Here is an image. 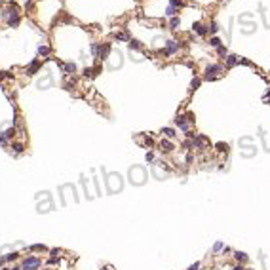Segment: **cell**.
Wrapping results in <instances>:
<instances>
[{"label": "cell", "mask_w": 270, "mask_h": 270, "mask_svg": "<svg viewBox=\"0 0 270 270\" xmlns=\"http://www.w3.org/2000/svg\"><path fill=\"white\" fill-rule=\"evenodd\" d=\"M162 133H164L165 137H170V139H173V137H175V131H173L171 128H164V129H162Z\"/></svg>", "instance_id": "cell-15"}, {"label": "cell", "mask_w": 270, "mask_h": 270, "mask_svg": "<svg viewBox=\"0 0 270 270\" xmlns=\"http://www.w3.org/2000/svg\"><path fill=\"white\" fill-rule=\"evenodd\" d=\"M198 268H200V265H198V262H194V265L190 266V268H188V270H198Z\"/></svg>", "instance_id": "cell-32"}, {"label": "cell", "mask_w": 270, "mask_h": 270, "mask_svg": "<svg viewBox=\"0 0 270 270\" xmlns=\"http://www.w3.org/2000/svg\"><path fill=\"white\" fill-rule=\"evenodd\" d=\"M217 31H219V25H217V23H211L209 25V32H217Z\"/></svg>", "instance_id": "cell-28"}, {"label": "cell", "mask_w": 270, "mask_h": 270, "mask_svg": "<svg viewBox=\"0 0 270 270\" xmlns=\"http://www.w3.org/2000/svg\"><path fill=\"white\" fill-rule=\"evenodd\" d=\"M109 67L110 69L122 67V53H120V51H112V53L109 55Z\"/></svg>", "instance_id": "cell-5"}, {"label": "cell", "mask_w": 270, "mask_h": 270, "mask_svg": "<svg viewBox=\"0 0 270 270\" xmlns=\"http://www.w3.org/2000/svg\"><path fill=\"white\" fill-rule=\"evenodd\" d=\"M179 25H181V19L175 15V17H171V21H170V27L171 29H179Z\"/></svg>", "instance_id": "cell-14"}, {"label": "cell", "mask_w": 270, "mask_h": 270, "mask_svg": "<svg viewBox=\"0 0 270 270\" xmlns=\"http://www.w3.org/2000/svg\"><path fill=\"white\" fill-rule=\"evenodd\" d=\"M181 4H183V0H171V4H170V6L177 8V6H181Z\"/></svg>", "instance_id": "cell-29"}, {"label": "cell", "mask_w": 270, "mask_h": 270, "mask_svg": "<svg viewBox=\"0 0 270 270\" xmlns=\"http://www.w3.org/2000/svg\"><path fill=\"white\" fill-rule=\"evenodd\" d=\"M93 74H95V70H93V69H87V67L84 69V76H93Z\"/></svg>", "instance_id": "cell-25"}, {"label": "cell", "mask_w": 270, "mask_h": 270, "mask_svg": "<svg viewBox=\"0 0 270 270\" xmlns=\"http://www.w3.org/2000/svg\"><path fill=\"white\" fill-rule=\"evenodd\" d=\"M238 61H240V59L236 57V55H226V67H228V69H230V67H234Z\"/></svg>", "instance_id": "cell-11"}, {"label": "cell", "mask_w": 270, "mask_h": 270, "mask_svg": "<svg viewBox=\"0 0 270 270\" xmlns=\"http://www.w3.org/2000/svg\"><path fill=\"white\" fill-rule=\"evenodd\" d=\"M209 44H211V46H213V48H219V46H221V40H219V38H217V36H213V38H211V40H209Z\"/></svg>", "instance_id": "cell-22"}, {"label": "cell", "mask_w": 270, "mask_h": 270, "mask_svg": "<svg viewBox=\"0 0 270 270\" xmlns=\"http://www.w3.org/2000/svg\"><path fill=\"white\" fill-rule=\"evenodd\" d=\"M268 103H270V101H268Z\"/></svg>", "instance_id": "cell-36"}, {"label": "cell", "mask_w": 270, "mask_h": 270, "mask_svg": "<svg viewBox=\"0 0 270 270\" xmlns=\"http://www.w3.org/2000/svg\"><path fill=\"white\" fill-rule=\"evenodd\" d=\"M190 122H194V116H192V114H187V116L179 114L177 118H175V124H177L179 128L187 129V131H188V124H190Z\"/></svg>", "instance_id": "cell-4"}, {"label": "cell", "mask_w": 270, "mask_h": 270, "mask_svg": "<svg viewBox=\"0 0 270 270\" xmlns=\"http://www.w3.org/2000/svg\"><path fill=\"white\" fill-rule=\"evenodd\" d=\"M38 266H40V259H36V257H29L23 262V270H36Z\"/></svg>", "instance_id": "cell-6"}, {"label": "cell", "mask_w": 270, "mask_h": 270, "mask_svg": "<svg viewBox=\"0 0 270 270\" xmlns=\"http://www.w3.org/2000/svg\"><path fill=\"white\" fill-rule=\"evenodd\" d=\"M192 31L196 32V34H200V36H204V34L207 32V29L204 27V25H202L200 21H198V23H194V25H192Z\"/></svg>", "instance_id": "cell-9"}, {"label": "cell", "mask_w": 270, "mask_h": 270, "mask_svg": "<svg viewBox=\"0 0 270 270\" xmlns=\"http://www.w3.org/2000/svg\"><path fill=\"white\" fill-rule=\"evenodd\" d=\"M129 50H141V44H139L137 40H129Z\"/></svg>", "instance_id": "cell-19"}, {"label": "cell", "mask_w": 270, "mask_h": 270, "mask_svg": "<svg viewBox=\"0 0 270 270\" xmlns=\"http://www.w3.org/2000/svg\"><path fill=\"white\" fill-rule=\"evenodd\" d=\"M221 249H223V242H217L215 245H213V251L217 253V251H221Z\"/></svg>", "instance_id": "cell-27"}, {"label": "cell", "mask_w": 270, "mask_h": 270, "mask_svg": "<svg viewBox=\"0 0 270 270\" xmlns=\"http://www.w3.org/2000/svg\"><path fill=\"white\" fill-rule=\"evenodd\" d=\"M109 53H110V46L109 44H103V46H99V55H97V57H101V59H109Z\"/></svg>", "instance_id": "cell-8"}, {"label": "cell", "mask_w": 270, "mask_h": 270, "mask_svg": "<svg viewBox=\"0 0 270 270\" xmlns=\"http://www.w3.org/2000/svg\"><path fill=\"white\" fill-rule=\"evenodd\" d=\"M217 150H219V152H226V150H228V145H224V143H217Z\"/></svg>", "instance_id": "cell-21"}, {"label": "cell", "mask_w": 270, "mask_h": 270, "mask_svg": "<svg viewBox=\"0 0 270 270\" xmlns=\"http://www.w3.org/2000/svg\"><path fill=\"white\" fill-rule=\"evenodd\" d=\"M179 48H181V44H179L177 40H167V42H165L164 53L165 55H171V53H175V51H179Z\"/></svg>", "instance_id": "cell-7"}, {"label": "cell", "mask_w": 270, "mask_h": 270, "mask_svg": "<svg viewBox=\"0 0 270 270\" xmlns=\"http://www.w3.org/2000/svg\"><path fill=\"white\" fill-rule=\"evenodd\" d=\"M92 53L99 55V44H92Z\"/></svg>", "instance_id": "cell-26"}, {"label": "cell", "mask_w": 270, "mask_h": 270, "mask_svg": "<svg viewBox=\"0 0 270 270\" xmlns=\"http://www.w3.org/2000/svg\"><path fill=\"white\" fill-rule=\"evenodd\" d=\"M38 69V61H32L31 65H29V69H27V72L29 74H34V70Z\"/></svg>", "instance_id": "cell-16"}, {"label": "cell", "mask_w": 270, "mask_h": 270, "mask_svg": "<svg viewBox=\"0 0 270 270\" xmlns=\"http://www.w3.org/2000/svg\"><path fill=\"white\" fill-rule=\"evenodd\" d=\"M107 187H109V192H110V194L120 192V190H122V187H124L122 177H120L118 173H110L109 179H107Z\"/></svg>", "instance_id": "cell-2"}, {"label": "cell", "mask_w": 270, "mask_h": 270, "mask_svg": "<svg viewBox=\"0 0 270 270\" xmlns=\"http://www.w3.org/2000/svg\"><path fill=\"white\" fill-rule=\"evenodd\" d=\"M234 257H236V261H238V262H247V259H249V257H247L245 253H242V251H236V253H234Z\"/></svg>", "instance_id": "cell-12"}, {"label": "cell", "mask_w": 270, "mask_h": 270, "mask_svg": "<svg viewBox=\"0 0 270 270\" xmlns=\"http://www.w3.org/2000/svg\"><path fill=\"white\" fill-rule=\"evenodd\" d=\"M129 181H131V185H143L145 183V181H147V171H145V167L133 165L131 170H129Z\"/></svg>", "instance_id": "cell-1"}, {"label": "cell", "mask_w": 270, "mask_h": 270, "mask_svg": "<svg viewBox=\"0 0 270 270\" xmlns=\"http://www.w3.org/2000/svg\"><path fill=\"white\" fill-rule=\"evenodd\" d=\"M12 270H19V268H12Z\"/></svg>", "instance_id": "cell-35"}, {"label": "cell", "mask_w": 270, "mask_h": 270, "mask_svg": "<svg viewBox=\"0 0 270 270\" xmlns=\"http://www.w3.org/2000/svg\"><path fill=\"white\" fill-rule=\"evenodd\" d=\"M103 270H112V266H105V268H103Z\"/></svg>", "instance_id": "cell-34"}, {"label": "cell", "mask_w": 270, "mask_h": 270, "mask_svg": "<svg viewBox=\"0 0 270 270\" xmlns=\"http://www.w3.org/2000/svg\"><path fill=\"white\" fill-rule=\"evenodd\" d=\"M160 148H162L164 152H171V150H173V143H171V141H167V139H165V141L162 139V143H160Z\"/></svg>", "instance_id": "cell-10"}, {"label": "cell", "mask_w": 270, "mask_h": 270, "mask_svg": "<svg viewBox=\"0 0 270 270\" xmlns=\"http://www.w3.org/2000/svg\"><path fill=\"white\" fill-rule=\"evenodd\" d=\"M198 86H200V78H194L192 82H190V92H194Z\"/></svg>", "instance_id": "cell-20"}, {"label": "cell", "mask_w": 270, "mask_h": 270, "mask_svg": "<svg viewBox=\"0 0 270 270\" xmlns=\"http://www.w3.org/2000/svg\"><path fill=\"white\" fill-rule=\"evenodd\" d=\"M232 270H245V268H243V266H240V265H238V266H234Z\"/></svg>", "instance_id": "cell-33"}, {"label": "cell", "mask_w": 270, "mask_h": 270, "mask_svg": "<svg viewBox=\"0 0 270 270\" xmlns=\"http://www.w3.org/2000/svg\"><path fill=\"white\" fill-rule=\"evenodd\" d=\"M38 53H40V55H48V53H50V48H48V46H40V48H38Z\"/></svg>", "instance_id": "cell-23"}, {"label": "cell", "mask_w": 270, "mask_h": 270, "mask_svg": "<svg viewBox=\"0 0 270 270\" xmlns=\"http://www.w3.org/2000/svg\"><path fill=\"white\" fill-rule=\"evenodd\" d=\"M14 150L17 152V154L19 152H23V145H14Z\"/></svg>", "instance_id": "cell-30"}, {"label": "cell", "mask_w": 270, "mask_h": 270, "mask_svg": "<svg viewBox=\"0 0 270 270\" xmlns=\"http://www.w3.org/2000/svg\"><path fill=\"white\" fill-rule=\"evenodd\" d=\"M63 67H65V72H67V74L76 72V65H74V63H65Z\"/></svg>", "instance_id": "cell-13"}, {"label": "cell", "mask_w": 270, "mask_h": 270, "mask_svg": "<svg viewBox=\"0 0 270 270\" xmlns=\"http://www.w3.org/2000/svg\"><path fill=\"white\" fill-rule=\"evenodd\" d=\"M152 158H154V154H152V152H147V160L152 162Z\"/></svg>", "instance_id": "cell-31"}, {"label": "cell", "mask_w": 270, "mask_h": 270, "mask_svg": "<svg viewBox=\"0 0 270 270\" xmlns=\"http://www.w3.org/2000/svg\"><path fill=\"white\" fill-rule=\"evenodd\" d=\"M175 14H177V8H173V6H167V10H165V15L175 17Z\"/></svg>", "instance_id": "cell-18"}, {"label": "cell", "mask_w": 270, "mask_h": 270, "mask_svg": "<svg viewBox=\"0 0 270 270\" xmlns=\"http://www.w3.org/2000/svg\"><path fill=\"white\" fill-rule=\"evenodd\" d=\"M221 72H223V67H221V65H207L204 78H206V80H217V78L221 76Z\"/></svg>", "instance_id": "cell-3"}, {"label": "cell", "mask_w": 270, "mask_h": 270, "mask_svg": "<svg viewBox=\"0 0 270 270\" xmlns=\"http://www.w3.org/2000/svg\"><path fill=\"white\" fill-rule=\"evenodd\" d=\"M217 53H219L221 57H226V55H228V51H226V46H223V44H221V46L217 48Z\"/></svg>", "instance_id": "cell-17"}, {"label": "cell", "mask_w": 270, "mask_h": 270, "mask_svg": "<svg viewBox=\"0 0 270 270\" xmlns=\"http://www.w3.org/2000/svg\"><path fill=\"white\" fill-rule=\"evenodd\" d=\"M114 38L116 40H128V34H126V32H116Z\"/></svg>", "instance_id": "cell-24"}]
</instances>
